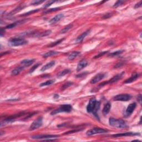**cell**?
<instances>
[{
	"mask_svg": "<svg viewBox=\"0 0 142 142\" xmlns=\"http://www.w3.org/2000/svg\"><path fill=\"white\" fill-rule=\"evenodd\" d=\"M107 53H108V51H104V52H100V53H98V54H97V55L95 56L94 58H99L100 57H102V56H104V54Z\"/></svg>",
	"mask_w": 142,
	"mask_h": 142,
	"instance_id": "37",
	"label": "cell"
},
{
	"mask_svg": "<svg viewBox=\"0 0 142 142\" xmlns=\"http://www.w3.org/2000/svg\"><path fill=\"white\" fill-rule=\"evenodd\" d=\"M72 106L69 104H64L61 105L58 108L53 110L51 113V115H55L59 113H69L72 111Z\"/></svg>",
	"mask_w": 142,
	"mask_h": 142,
	"instance_id": "3",
	"label": "cell"
},
{
	"mask_svg": "<svg viewBox=\"0 0 142 142\" xmlns=\"http://www.w3.org/2000/svg\"><path fill=\"white\" fill-rule=\"evenodd\" d=\"M44 1H41V0H36V1H33L31 2V4L33 5H38L41 4L43 3Z\"/></svg>",
	"mask_w": 142,
	"mask_h": 142,
	"instance_id": "34",
	"label": "cell"
},
{
	"mask_svg": "<svg viewBox=\"0 0 142 142\" xmlns=\"http://www.w3.org/2000/svg\"><path fill=\"white\" fill-rule=\"evenodd\" d=\"M5 33V29L3 28H1V36H4V34Z\"/></svg>",
	"mask_w": 142,
	"mask_h": 142,
	"instance_id": "42",
	"label": "cell"
},
{
	"mask_svg": "<svg viewBox=\"0 0 142 142\" xmlns=\"http://www.w3.org/2000/svg\"><path fill=\"white\" fill-rule=\"evenodd\" d=\"M136 107H137V104L135 103L130 104L128 106V107H127L126 110H125V117H129L130 115H131L134 110L135 108H136Z\"/></svg>",
	"mask_w": 142,
	"mask_h": 142,
	"instance_id": "10",
	"label": "cell"
},
{
	"mask_svg": "<svg viewBox=\"0 0 142 142\" xmlns=\"http://www.w3.org/2000/svg\"><path fill=\"white\" fill-rule=\"evenodd\" d=\"M140 135L138 133H133V132H127V133H119L117 134H114L112 135L113 137L117 138V137H127V136H134V135Z\"/></svg>",
	"mask_w": 142,
	"mask_h": 142,
	"instance_id": "13",
	"label": "cell"
},
{
	"mask_svg": "<svg viewBox=\"0 0 142 142\" xmlns=\"http://www.w3.org/2000/svg\"><path fill=\"white\" fill-rule=\"evenodd\" d=\"M131 95L128 94H120L114 97L113 100L116 101H128L131 99Z\"/></svg>",
	"mask_w": 142,
	"mask_h": 142,
	"instance_id": "8",
	"label": "cell"
},
{
	"mask_svg": "<svg viewBox=\"0 0 142 142\" xmlns=\"http://www.w3.org/2000/svg\"><path fill=\"white\" fill-rule=\"evenodd\" d=\"M51 33V31H46L44 32H42V33L40 34L39 35V37H45V36H47L49 35Z\"/></svg>",
	"mask_w": 142,
	"mask_h": 142,
	"instance_id": "31",
	"label": "cell"
},
{
	"mask_svg": "<svg viewBox=\"0 0 142 142\" xmlns=\"http://www.w3.org/2000/svg\"><path fill=\"white\" fill-rule=\"evenodd\" d=\"M56 2V1H48V2L46 3V4L43 6V8H45V9H46V8L48 7L49 6H50L51 5L54 4V3Z\"/></svg>",
	"mask_w": 142,
	"mask_h": 142,
	"instance_id": "35",
	"label": "cell"
},
{
	"mask_svg": "<svg viewBox=\"0 0 142 142\" xmlns=\"http://www.w3.org/2000/svg\"><path fill=\"white\" fill-rule=\"evenodd\" d=\"M90 30H88L83 33L82 34H80V35L78 37H77V38L76 39V42L77 43L82 42V41H83V39L87 37V36H88V34L90 33Z\"/></svg>",
	"mask_w": 142,
	"mask_h": 142,
	"instance_id": "15",
	"label": "cell"
},
{
	"mask_svg": "<svg viewBox=\"0 0 142 142\" xmlns=\"http://www.w3.org/2000/svg\"><path fill=\"white\" fill-rule=\"evenodd\" d=\"M141 6H142V1H140L139 2L135 5V6H134V8H135V9H137V8L141 7Z\"/></svg>",
	"mask_w": 142,
	"mask_h": 142,
	"instance_id": "40",
	"label": "cell"
},
{
	"mask_svg": "<svg viewBox=\"0 0 142 142\" xmlns=\"http://www.w3.org/2000/svg\"><path fill=\"white\" fill-rule=\"evenodd\" d=\"M64 17V14H58L57 15L53 17L52 19L49 21V24H54L57 23V22H59L61 19H62Z\"/></svg>",
	"mask_w": 142,
	"mask_h": 142,
	"instance_id": "12",
	"label": "cell"
},
{
	"mask_svg": "<svg viewBox=\"0 0 142 142\" xmlns=\"http://www.w3.org/2000/svg\"><path fill=\"white\" fill-rule=\"evenodd\" d=\"M59 9V8H54V9H48V10H47V11H46L45 14H47V13L48 12H52V11H57L58 10V9Z\"/></svg>",
	"mask_w": 142,
	"mask_h": 142,
	"instance_id": "39",
	"label": "cell"
},
{
	"mask_svg": "<svg viewBox=\"0 0 142 142\" xmlns=\"http://www.w3.org/2000/svg\"><path fill=\"white\" fill-rule=\"evenodd\" d=\"M109 131L108 130L105 129L101 128H94L93 129L88 130L86 134L88 136H90L97 134H102V133H108Z\"/></svg>",
	"mask_w": 142,
	"mask_h": 142,
	"instance_id": "4",
	"label": "cell"
},
{
	"mask_svg": "<svg viewBox=\"0 0 142 142\" xmlns=\"http://www.w3.org/2000/svg\"><path fill=\"white\" fill-rule=\"evenodd\" d=\"M43 124V118L42 117H39L34 120L33 122L31 124L29 127V130H34L39 128Z\"/></svg>",
	"mask_w": 142,
	"mask_h": 142,
	"instance_id": "5",
	"label": "cell"
},
{
	"mask_svg": "<svg viewBox=\"0 0 142 142\" xmlns=\"http://www.w3.org/2000/svg\"><path fill=\"white\" fill-rule=\"evenodd\" d=\"M24 68V66L16 68L14 69V70H12V71H11V75H14V76L19 75V74L20 73L21 71H22Z\"/></svg>",
	"mask_w": 142,
	"mask_h": 142,
	"instance_id": "21",
	"label": "cell"
},
{
	"mask_svg": "<svg viewBox=\"0 0 142 142\" xmlns=\"http://www.w3.org/2000/svg\"><path fill=\"white\" fill-rule=\"evenodd\" d=\"M58 53H59V52H56V51H51L47 53H44L43 55V57L44 58H47L49 57H51V56H53L57 55V54H58Z\"/></svg>",
	"mask_w": 142,
	"mask_h": 142,
	"instance_id": "22",
	"label": "cell"
},
{
	"mask_svg": "<svg viewBox=\"0 0 142 142\" xmlns=\"http://www.w3.org/2000/svg\"><path fill=\"white\" fill-rule=\"evenodd\" d=\"M137 100H138V101L139 102V103H142V95H139L137 97Z\"/></svg>",
	"mask_w": 142,
	"mask_h": 142,
	"instance_id": "41",
	"label": "cell"
},
{
	"mask_svg": "<svg viewBox=\"0 0 142 142\" xmlns=\"http://www.w3.org/2000/svg\"><path fill=\"white\" fill-rule=\"evenodd\" d=\"M124 3V1H118L117 2L115 3V4H114V5L113 6L114 7H118V6H119L121 5H122Z\"/></svg>",
	"mask_w": 142,
	"mask_h": 142,
	"instance_id": "38",
	"label": "cell"
},
{
	"mask_svg": "<svg viewBox=\"0 0 142 142\" xmlns=\"http://www.w3.org/2000/svg\"><path fill=\"white\" fill-rule=\"evenodd\" d=\"M110 108H111V104H110L109 102H108V103H107L104 105L103 109V114L104 116L107 115L109 113V112L110 110Z\"/></svg>",
	"mask_w": 142,
	"mask_h": 142,
	"instance_id": "19",
	"label": "cell"
},
{
	"mask_svg": "<svg viewBox=\"0 0 142 142\" xmlns=\"http://www.w3.org/2000/svg\"><path fill=\"white\" fill-rule=\"evenodd\" d=\"M35 61L34 59H24L21 62V64H22L23 66L25 68L26 67H28L30 66L31 64L33 63L34 61Z\"/></svg>",
	"mask_w": 142,
	"mask_h": 142,
	"instance_id": "18",
	"label": "cell"
},
{
	"mask_svg": "<svg viewBox=\"0 0 142 142\" xmlns=\"http://www.w3.org/2000/svg\"><path fill=\"white\" fill-rule=\"evenodd\" d=\"M39 10V9H34V10H32V11H29V12H28L27 13H25L24 14H22V16H28L29 15V14H34V13L35 12H38Z\"/></svg>",
	"mask_w": 142,
	"mask_h": 142,
	"instance_id": "32",
	"label": "cell"
},
{
	"mask_svg": "<svg viewBox=\"0 0 142 142\" xmlns=\"http://www.w3.org/2000/svg\"><path fill=\"white\" fill-rule=\"evenodd\" d=\"M124 75V72H122L121 73H119L118 74V75H117L116 76H114L113 78L110 79L109 80H108V81L107 82H104L103 83H100L99 85V86H103V85H108V84H110V83H114V82H116L119 80L120 79L122 78V77H123Z\"/></svg>",
	"mask_w": 142,
	"mask_h": 142,
	"instance_id": "6",
	"label": "cell"
},
{
	"mask_svg": "<svg viewBox=\"0 0 142 142\" xmlns=\"http://www.w3.org/2000/svg\"><path fill=\"white\" fill-rule=\"evenodd\" d=\"M88 64V62L85 59H82V61H80V62L78 63V65H77V71L79 72V71H81L82 69H83L84 68H85Z\"/></svg>",
	"mask_w": 142,
	"mask_h": 142,
	"instance_id": "14",
	"label": "cell"
},
{
	"mask_svg": "<svg viewBox=\"0 0 142 142\" xmlns=\"http://www.w3.org/2000/svg\"><path fill=\"white\" fill-rule=\"evenodd\" d=\"M139 76H139V74H138V73H134L131 76V77H130V78L127 79V80H125L124 82V83L127 84V83H132V82L135 81V80H136L137 78H139Z\"/></svg>",
	"mask_w": 142,
	"mask_h": 142,
	"instance_id": "16",
	"label": "cell"
},
{
	"mask_svg": "<svg viewBox=\"0 0 142 142\" xmlns=\"http://www.w3.org/2000/svg\"><path fill=\"white\" fill-rule=\"evenodd\" d=\"M100 103L99 102H97L96 104H95V106L94 108V109L93 111H92V113H93V114L95 115V116L97 117V112H98V110L100 108Z\"/></svg>",
	"mask_w": 142,
	"mask_h": 142,
	"instance_id": "24",
	"label": "cell"
},
{
	"mask_svg": "<svg viewBox=\"0 0 142 142\" xmlns=\"http://www.w3.org/2000/svg\"><path fill=\"white\" fill-rule=\"evenodd\" d=\"M80 52H77V51H75V52H73L72 53L69 54L68 57V59L69 61H72L73 59H75L76 58L80 55Z\"/></svg>",
	"mask_w": 142,
	"mask_h": 142,
	"instance_id": "20",
	"label": "cell"
},
{
	"mask_svg": "<svg viewBox=\"0 0 142 142\" xmlns=\"http://www.w3.org/2000/svg\"><path fill=\"white\" fill-rule=\"evenodd\" d=\"M23 8H24V7H22V6H19V7H18L16 8V9H14V10H13L12 12H11L9 14V15H13V14H15L16 13L19 12V11L20 10H21V9H22Z\"/></svg>",
	"mask_w": 142,
	"mask_h": 142,
	"instance_id": "30",
	"label": "cell"
},
{
	"mask_svg": "<svg viewBox=\"0 0 142 142\" xmlns=\"http://www.w3.org/2000/svg\"><path fill=\"white\" fill-rule=\"evenodd\" d=\"M39 65H41V63H37V64H36L35 65H34L33 66V67H32V68H31L30 70H29V73H32V72H33V71L35 70L36 68H37L38 67Z\"/></svg>",
	"mask_w": 142,
	"mask_h": 142,
	"instance_id": "36",
	"label": "cell"
},
{
	"mask_svg": "<svg viewBox=\"0 0 142 142\" xmlns=\"http://www.w3.org/2000/svg\"><path fill=\"white\" fill-rule=\"evenodd\" d=\"M18 24V23L17 22H14V23H13V24H9V25H7V26L6 27V28L7 29H11V28H13L15 27L16 26H17Z\"/></svg>",
	"mask_w": 142,
	"mask_h": 142,
	"instance_id": "33",
	"label": "cell"
},
{
	"mask_svg": "<svg viewBox=\"0 0 142 142\" xmlns=\"http://www.w3.org/2000/svg\"><path fill=\"white\" fill-rule=\"evenodd\" d=\"M72 84H73V83H72V82H67V83H64V85H62V87H61V90H66V89L68 88L69 87H70L71 85H72Z\"/></svg>",
	"mask_w": 142,
	"mask_h": 142,
	"instance_id": "28",
	"label": "cell"
},
{
	"mask_svg": "<svg viewBox=\"0 0 142 142\" xmlns=\"http://www.w3.org/2000/svg\"><path fill=\"white\" fill-rule=\"evenodd\" d=\"M105 76V74L104 73H98V75L95 76L93 78L90 80V83L91 84H95L97 83V82H99L100 80L104 78Z\"/></svg>",
	"mask_w": 142,
	"mask_h": 142,
	"instance_id": "11",
	"label": "cell"
},
{
	"mask_svg": "<svg viewBox=\"0 0 142 142\" xmlns=\"http://www.w3.org/2000/svg\"><path fill=\"white\" fill-rule=\"evenodd\" d=\"M123 52H124L123 50H119V51H116V52L111 53H110L109 54V56H111V57H114V56L119 55V54L122 53Z\"/></svg>",
	"mask_w": 142,
	"mask_h": 142,
	"instance_id": "29",
	"label": "cell"
},
{
	"mask_svg": "<svg viewBox=\"0 0 142 142\" xmlns=\"http://www.w3.org/2000/svg\"><path fill=\"white\" fill-rule=\"evenodd\" d=\"M59 135H51V134H46V135H33L31 137V138L33 139H43V140H47L49 139L56 138L59 137Z\"/></svg>",
	"mask_w": 142,
	"mask_h": 142,
	"instance_id": "7",
	"label": "cell"
},
{
	"mask_svg": "<svg viewBox=\"0 0 142 142\" xmlns=\"http://www.w3.org/2000/svg\"><path fill=\"white\" fill-rule=\"evenodd\" d=\"M64 38H62V39H58V40H57L55 42H53L52 43H51L49 45H48V47H54V46H57L58 45V44H59V43H60L61 42H62L63 41V39Z\"/></svg>",
	"mask_w": 142,
	"mask_h": 142,
	"instance_id": "27",
	"label": "cell"
},
{
	"mask_svg": "<svg viewBox=\"0 0 142 142\" xmlns=\"http://www.w3.org/2000/svg\"><path fill=\"white\" fill-rule=\"evenodd\" d=\"M97 100L96 99H95V97L94 98H92L90 99V102H89V103L88 104L87 107V111L88 112V113H91L93 111L94 108L95 106V104H96Z\"/></svg>",
	"mask_w": 142,
	"mask_h": 142,
	"instance_id": "9",
	"label": "cell"
},
{
	"mask_svg": "<svg viewBox=\"0 0 142 142\" xmlns=\"http://www.w3.org/2000/svg\"><path fill=\"white\" fill-rule=\"evenodd\" d=\"M72 26H73V24H69L68 25L66 26V27L61 31V33H65L68 32V31L72 27Z\"/></svg>",
	"mask_w": 142,
	"mask_h": 142,
	"instance_id": "26",
	"label": "cell"
},
{
	"mask_svg": "<svg viewBox=\"0 0 142 142\" xmlns=\"http://www.w3.org/2000/svg\"><path fill=\"white\" fill-rule=\"evenodd\" d=\"M54 82H55V80H49L45 82H43V83H42L41 84H40L39 86L44 87V86H47V85H52V84H53Z\"/></svg>",
	"mask_w": 142,
	"mask_h": 142,
	"instance_id": "25",
	"label": "cell"
},
{
	"mask_svg": "<svg viewBox=\"0 0 142 142\" xmlns=\"http://www.w3.org/2000/svg\"><path fill=\"white\" fill-rule=\"evenodd\" d=\"M55 63H56V62L54 61H51L50 62L46 64V65H44L43 67H42V68L41 69V71H42V72H44V71L47 70V69H50L51 68L53 67V66L55 65Z\"/></svg>",
	"mask_w": 142,
	"mask_h": 142,
	"instance_id": "17",
	"label": "cell"
},
{
	"mask_svg": "<svg viewBox=\"0 0 142 142\" xmlns=\"http://www.w3.org/2000/svg\"><path fill=\"white\" fill-rule=\"evenodd\" d=\"M28 43V41L21 38H14L10 39L9 41V45L12 47H18L26 45Z\"/></svg>",
	"mask_w": 142,
	"mask_h": 142,
	"instance_id": "2",
	"label": "cell"
},
{
	"mask_svg": "<svg viewBox=\"0 0 142 142\" xmlns=\"http://www.w3.org/2000/svg\"><path fill=\"white\" fill-rule=\"evenodd\" d=\"M70 72H71V70H69V69H64V70L61 71V72H60L58 74L57 77L58 78H61V77L67 75V74L70 73Z\"/></svg>",
	"mask_w": 142,
	"mask_h": 142,
	"instance_id": "23",
	"label": "cell"
},
{
	"mask_svg": "<svg viewBox=\"0 0 142 142\" xmlns=\"http://www.w3.org/2000/svg\"><path fill=\"white\" fill-rule=\"evenodd\" d=\"M109 123L112 127L118 128H124L127 127L125 121L122 119H118L114 118H110L109 120Z\"/></svg>",
	"mask_w": 142,
	"mask_h": 142,
	"instance_id": "1",
	"label": "cell"
}]
</instances>
